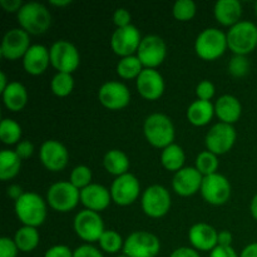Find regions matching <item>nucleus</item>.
<instances>
[{
    "label": "nucleus",
    "instance_id": "obj_56",
    "mask_svg": "<svg viewBox=\"0 0 257 257\" xmlns=\"http://www.w3.org/2000/svg\"><path fill=\"white\" fill-rule=\"evenodd\" d=\"M118 257H128V256H125V255H122V256H118Z\"/></svg>",
    "mask_w": 257,
    "mask_h": 257
},
{
    "label": "nucleus",
    "instance_id": "obj_24",
    "mask_svg": "<svg viewBox=\"0 0 257 257\" xmlns=\"http://www.w3.org/2000/svg\"><path fill=\"white\" fill-rule=\"evenodd\" d=\"M215 113L221 122L232 124L237 122L242 113V105L240 100L231 94H225L217 99L215 104Z\"/></svg>",
    "mask_w": 257,
    "mask_h": 257
},
{
    "label": "nucleus",
    "instance_id": "obj_47",
    "mask_svg": "<svg viewBox=\"0 0 257 257\" xmlns=\"http://www.w3.org/2000/svg\"><path fill=\"white\" fill-rule=\"evenodd\" d=\"M0 5L4 8V10L7 12H19L22 9L23 4L22 0H0Z\"/></svg>",
    "mask_w": 257,
    "mask_h": 257
},
{
    "label": "nucleus",
    "instance_id": "obj_26",
    "mask_svg": "<svg viewBox=\"0 0 257 257\" xmlns=\"http://www.w3.org/2000/svg\"><path fill=\"white\" fill-rule=\"evenodd\" d=\"M5 107L12 112H19L28 102V92L19 82H10L7 89L2 93Z\"/></svg>",
    "mask_w": 257,
    "mask_h": 257
},
{
    "label": "nucleus",
    "instance_id": "obj_12",
    "mask_svg": "<svg viewBox=\"0 0 257 257\" xmlns=\"http://www.w3.org/2000/svg\"><path fill=\"white\" fill-rule=\"evenodd\" d=\"M236 141V131L232 124L216 123L206 135V147L213 155H225L233 147Z\"/></svg>",
    "mask_w": 257,
    "mask_h": 257
},
{
    "label": "nucleus",
    "instance_id": "obj_32",
    "mask_svg": "<svg viewBox=\"0 0 257 257\" xmlns=\"http://www.w3.org/2000/svg\"><path fill=\"white\" fill-rule=\"evenodd\" d=\"M142 70L143 64L141 63L140 58L136 55L122 58L117 64V74L123 79H133V78L137 79Z\"/></svg>",
    "mask_w": 257,
    "mask_h": 257
},
{
    "label": "nucleus",
    "instance_id": "obj_20",
    "mask_svg": "<svg viewBox=\"0 0 257 257\" xmlns=\"http://www.w3.org/2000/svg\"><path fill=\"white\" fill-rule=\"evenodd\" d=\"M203 176L197 171V168L185 167L176 172L172 180V187L177 195L182 197L195 195L201 190Z\"/></svg>",
    "mask_w": 257,
    "mask_h": 257
},
{
    "label": "nucleus",
    "instance_id": "obj_6",
    "mask_svg": "<svg viewBox=\"0 0 257 257\" xmlns=\"http://www.w3.org/2000/svg\"><path fill=\"white\" fill-rule=\"evenodd\" d=\"M47 201L53 210L58 212H69L80 201V190L67 181H60L49 187Z\"/></svg>",
    "mask_w": 257,
    "mask_h": 257
},
{
    "label": "nucleus",
    "instance_id": "obj_8",
    "mask_svg": "<svg viewBox=\"0 0 257 257\" xmlns=\"http://www.w3.org/2000/svg\"><path fill=\"white\" fill-rule=\"evenodd\" d=\"M50 64L58 70V73L72 74L78 68L80 62L79 52L68 40H58L50 47Z\"/></svg>",
    "mask_w": 257,
    "mask_h": 257
},
{
    "label": "nucleus",
    "instance_id": "obj_22",
    "mask_svg": "<svg viewBox=\"0 0 257 257\" xmlns=\"http://www.w3.org/2000/svg\"><path fill=\"white\" fill-rule=\"evenodd\" d=\"M112 196L110 191L104 186L98 183H90L85 188L80 190V201L90 211H103L109 206Z\"/></svg>",
    "mask_w": 257,
    "mask_h": 257
},
{
    "label": "nucleus",
    "instance_id": "obj_52",
    "mask_svg": "<svg viewBox=\"0 0 257 257\" xmlns=\"http://www.w3.org/2000/svg\"><path fill=\"white\" fill-rule=\"evenodd\" d=\"M250 211H251V215H252V217L257 221V195H255V197H253L252 201H251Z\"/></svg>",
    "mask_w": 257,
    "mask_h": 257
},
{
    "label": "nucleus",
    "instance_id": "obj_48",
    "mask_svg": "<svg viewBox=\"0 0 257 257\" xmlns=\"http://www.w3.org/2000/svg\"><path fill=\"white\" fill-rule=\"evenodd\" d=\"M170 257H201L200 253L191 247H180L173 251Z\"/></svg>",
    "mask_w": 257,
    "mask_h": 257
},
{
    "label": "nucleus",
    "instance_id": "obj_55",
    "mask_svg": "<svg viewBox=\"0 0 257 257\" xmlns=\"http://www.w3.org/2000/svg\"><path fill=\"white\" fill-rule=\"evenodd\" d=\"M255 12H256V15H257V2H256V4H255Z\"/></svg>",
    "mask_w": 257,
    "mask_h": 257
},
{
    "label": "nucleus",
    "instance_id": "obj_31",
    "mask_svg": "<svg viewBox=\"0 0 257 257\" xmlns=\"http://www.w3.org/2000/svg\"><path fill=\"white\" fill-rule=\"evenodd\" d=\"M39 240L40 237L38 230L35 227H30V226H23L22 228H19L14 237L15 243L22 252H30L34 250L39 243Z\"/></svg>",
    "mask_w": 257,
    "mask_h": 257
},
{
    "label": "nucleus",
    "instance_id": "obj_54",
    "mask_svg": "<svg viewBox=\"0 0 257 257\" xmlns=\"http://www.w3.org/2000/svg\"><path fill=\"white\" fill-rule=\"evenodd\" d=\"M49 3L52 5H55V7H67L72 2L70 0H49Z\"/></svg>",
    "mask_w": 257,
    "mask_h": 257
},
{
    "label": "nucleus",
    "instance_id": "obj_1",
    "mask_svg": "<svg viewBox=\"0 0 257 257\" xmlns=\"http://www.w3.org/2000/svg\"><path fill=\"white\" fill-rule=\"evenodd\" d=\"M18 23L28 34L39 35L47 32L52 24V17L47 8L40 3H27L17 13Z\"/></svg>",
    "mask_w": 257,
    "mask_h": 257
},
{
    "label": "nucleus",
    "instance_id": "obj_4",
    "mask_svg": "<svg viewBox=\"0 0 257 257\" xmlns=\"http://www.w3.org/2000/svg\"><path fill=\"white\" fill-rule=\"evenodd\" d=\"M227 37V47L236 55H246L257 47V27L252 22L241 20L230 28Z\"/></svg>",
    "mask_w": 257,
    "mask_h": 257
},
{
    "label": "nucleus",
    "instance_id": "obj_3",
    "mask_svg": "<svg viewBox=\"0 0 257 257\" xmlns=\"http://www.w3.org/2000/svg\"><path fill=\"white\" fill-rule=\"evenodd\" d=\"M15 213L24 226L35 227L43 225L47 217V206L44 200L34 192H25L15 201Z\"/></svg>",
    "mask_w": 257,
    "mask_h": 257
},
{
    "label": "nucleus",
    "instance_id": "obj_46",
    "mask_svg": "<svg viewBox=\"0 0 257 257\" xmlns=\"http://www.w3.org/2000/svg\"><path fill=\"white\" fill-rule=\"evenodd\" d=\"M210 257H240L231 246H216L211 251Z\"/></svg>",
    "mask_w": 257,
    "mask_h": 257
},
{
    "label": "nucleus",
    "instance_id": "obj_41",
    "mask_svg": "<svg viewBox=\"0 0 257 257\" xmlns=\"http://www.w3.org/2000/svg\"><path fill=\"white\" fill-rule=\"evenodd\" d=\"M196 94H197L198 99L210 100L215 95V85L210 80H202L201 83H198L197 88H196Z\"/></svg>",
    "mask_w": 257,
    "mask_h": 257
},
{
    "label": "nucleus",
    "instance_id": "obj_2",
    "mask_svg": "<svg viewBox=\"0 0 257 257\" xmlns=\"http://www.w3.org/2000/svg\"><path fill=\"white\" fill-rule=\"evenodd\" d=\"M145 136L148 142L157 148H166L175 140V127L170 117L162 113L148 115L143 125Z\"/></svg>",
    "mask_w": 257,
    "mask_h": 257
},
{
    "label": "nucleus",
    "instance_id": "obj_44",
    "mask_svg": "<svg viewBox=\"0 0 257 257\" xmlns=\"http://www.w3.org/2000/svg\"><path fill=\"white\" fill-rule=\"evenodd\" d=\"M44 257H73V251L65 245H57L50 247Z\"/></svg>",
    "mask_w": 257,
    "mask_h": 257
},
{
    "label": "nucleus",
    "instance_id": "obj_15",
    "mask_svg": "<svg viewBox=\"0 0 257 257\" xmlns=\"http://www.w3.org/2000/svg\"><path fill=\"white\" fill-rule=\"evenodd\" d=\"M142 38L140 30L135 25H128L124 28H117L110 38V47L113 52L122 58L133 55L140 48Z\"/></svg>",
    "mask_w": 257,
    "mask_h": 257
},
{
    "label": "nucleus",
    "instance_id": "obj_40",
    "mask_svg": "<svg viewBox=\"0 0 257 257\" xmlns=\"http://www.w3.org/2000/svg\"><path fill=\"white\" fill-rule=\"evenodd\" d=\"M17 243L9 237L0 238V257H17L18 256Z\"/></svg>",
    "mask_w": 257,
    "mask_h": 257
},
{
    "label": "nucleus",
    "instance_id": "obj_9",
    "mask_svg": "<svg viewBox=\"0 0 257 257\" xmlns=\"http://www.w3.org/2000/svg\"><path fill=\"white\" fill-rule=\"evenodd\" d=\"M142 208L152 218L163 217L171 208V195L160 185L150 186L142 195Z\"/></svg>",
    "mask_w": 257,
    "mask_h": 257
},
{
    "label": "nucleus",
    "instance_id": "obj_42",
    "mask_svg": "<svg viewBox=\"0 0 257 257\" xmlns=\"http://www.w3.org/2000/svg\"><path fill=\"white\" fill-rule=\"evenodd\" d=\"M131 19H132L131 13L124 8H119L113 14V22L118 28H124L131 25Z\"/></svg>",
    "mask_w": 257,
    "mask_h": 257
},
{
    "label": "nucleus",
    "instance_id": "obj_10",
    "mask_svg": "<svg viewBox=\"0 0 257 257\" xmlns=\"http://www.w3.org/2000/svg\"><path fill=\"white\" fill-rule=\"evenodd\" d=\"M74 231L82 240L87 242L99 241L104 232V223L98 212L90 210H83L74 217Z\"/></svg>",
    "mask_w": 257,
    "mask_h": 257
},
{
    "label": "nucleus",
    "instance_id": "obj_13",
    "mask_svg": "<svg viewBox=\"0 0 257 257\" xmlns=\"http://www.w3.org/2000/svg\"><path fill=\"white\" fill-rule=\"evenodd\" d=\"M167 54V47L165 40L158 35H147L142 38L140 48L137 50V57L140 58L143 67L155 69L161 65Z\"/></svg>",
    "mask_w": 257,
    "mask_h": 257
},
{
    "label": "nucleus",
    "instance_id": "obj_14",
    "mask_svg": "<svg viewBox=\"0 0 257 257\" xmlns=\"http://www.w3.org/2000/svg\"><path fill=\"white\" fill-rule=\"evenodd\" d=\"M141 192L140 181L132 173H125L115 178L110 187L112 201L118 206L132 205Z\"/></svg>",
    "mask_w": 257,
    "mask_h": 257
},
{
    "label": "nucleus",
    "instance_id": "obj_39",
    "mask_svg": "<svg viewBox=\"0 0 257 257\" xmlns=\"http://www.w3.org/2000/svg\"><path fill=\"white\" fill-rule=\"evenodd\" d=\"M250 70V62L246 55H235L228 63V72L233 77H245Z\"/></svg>",
    "mask_w": 257,
    "mask_h": 257
},
{
    "label": "nucleus",
    "instance_id": "obj_51",
    "mask_svg": "<svg viewBox=\"0 0 257 257\" xmlns=\"http://www.w3.org/2000/svg\"><path fill=\"white\" fill-rule=\"evenodd\" d=\"M240 257H257V242L246 246L241 252Z\"/></svg>",
    "mask_w": 257,
    "mask_h": 257
},
{
    "label": "nucleus",
    "instance_id": "obj_5",
    "mask_svg": "<svg viewBox=\"0 0 257 257\" xmlns=\"http://www.w3.org/2000/svg\"><path fill=\"white\" fill-rule=\"evenodd\" d=\"M227 48V37L216 28H207L198 34L195 43V50L205 60H215L225 53Z\"/></svg>",
    "mask_w": 257,
    "mask_h": 257
},
{
    "label": "nucleus",
    "instance_id": "obj_28",
    "mask_svg": "<svg viewBox=\"0 0 257 257\" xmlns=\"http://www.w3.org/2000/svg\"><path fill=\"white\" fill-rule=\"evenodd\" d=\"M103 165L110 175L119 177V176L128 173L130 160H128L127 155L122 151L112 150L105 153L104 158H103Z\"/></svg>",
    "mask_w": 257,
    "mask_h": 257
},
{
    "label": "nucleus",
    "instance_id": "obj_19",
    "mask_svg": "<svg viewBox=\"0 0 257 257\" xmlns=\"http://www.w3.org/2000/svg\"><path fill=\"white\" fill-rule=\"evenodd\" d=\"M137 90L145 99L156 100L165 92V80L160 72L145 68L137 78Z\"/></svg>",
    "mask_w": 257,
    "mask_h": 257
},
{
    "label": "nucleus",
    "instance_id": "obj_35",
    "mask_svg": "<svg viewBox=\"0 0 257 257\" xmlns=\"http://www.w3.org/2000/svg\"><path fill=\"white\" fill-rule=\"evenodd\" d=\"M196 168L203 177L213 175L218 168L217 156L213 155L210 151H203L196 158Z\"/></svg>",
    "mask_w": 257,
    "mask_h": 257
},
{
    "label": "nucleus",
    "instance_id": "obj_34",
    "mask_svg": "<svg viewBox=\"0 0 257 257\" xmlns=\"http://www.w3.org/2000/svg\"><path fill=\"white\" fill-rule=\"evenodd\" d=\"M22 137V127L15 120L5 118L0 123V138L5 145H14Z\"/></svg>",
    "mask_w": 257,
    "mask_h": 257
},
{
    "label": "nucleus",
    "instance_id": "obj_11",
    "mask_svg": "<svg viewBox=\"0 0 257 257\" xmlns=\"http://www.w3.org/2000/svg\"><path fill=\"white\" fill-rule=\"evenodd\" d=\"M201 195L211 205H225L231 197V185L227 178L220 173L205 176L201 186Z\"/></svg>",
    "mask_w": 257,
    "mask_h": 257
},
{
    "label": "nucleus",
    "instance_id": "obj_25",
    "mask_svg": "<svg viewBox=\"0 0 257 257\" xmlns=\"http://www.w3.org/2000/svg\"><path fill=\"white\" fill-rule=\"evenodd\" d=\"M242 7L238 0H218L215 4V18L225 27H233L241 22Z\"/></svg>",
    "mask_w": 257,
    "mask_h": 257
},
{
    "label": "nucleus",
    "instance_id": "obj_45",
    "mask_svg": "<svg viewBox=\"0 0 257 257\" xmlns=\"http://www.w3.org/2000/svg\"><path fill=\"white\" fill-rule=\"evenodd\" d=\"M33 151H34V146L29 141H23V142L18 143L15 152L22 160H25V158H29L33 155Z\"/></svg>",
    "mask_w": 257,
    "mask_h": 257
},
{
    "label": "nucleus",
    "instance_id": "obj_27",
    "mask_svg": "<svg viewBox=\"0 0 257 257\" xmlns=\"http://www.w3.org/2000/svg\"><path fill=\"white\" fill-rule=\"evenodd\" d=\"M215 114V105L210 100L197 99L187 109V119L196 127L206 125Z\"/></svg>",
    "mask_w": 257,
    "mask_h": 257
},
{
    "label": "nucleus",
    "instance_id": "obj_16",
    "mask_svg": "<svg viewBox=\"0 0 257 257\" xmlns=\"http://www.w3.org/2000/svg\"><path fill=\"white\" fill-rule=\"evenodd\" d=\"M98 99L110 110L122 109L130 104L131 92L127 85L120 82H107L99 88Z\"/></svg>",
    "mask_w": 257,
    "mask_h": 257
},
{
    "label": "nucleus",
    "instance_id": "obj_38",
    "mask_svg": "<svg viewBox=\"0 0 257 257\" xmlns=\"http://www.w3.org/2000/svg\"><path fill=\"white\" fill-rule=\"evenodd\" d=\"M196 14V4L192 0H178L173 5V17L181 22L191 20Z\"/></svg>",
    "mask_w": 257,
    "mask_h": 257
},
{
    "label": "nucleus",
    "instance_id": "obj_50",
    "mask_svg": "<svg viewBox=\"0 0 257 257\" xmlns=\"http://www.w3.org/2000/svg\"><path fill=\"white\" fill-rule=\"evenodd\" d=\"M7 193L10 198H13V200H15V201L19 200V198L24 195V192H23V188L18 185L9 186L7 190Z\"/></svg>",
    "mask_w": 257,
    "mask_h": 257
},
{
    "label": "nucleus",
    "instance_id": "obj_21",
    "mask_svg": "<svg viewBox=\"0 0 257 257\" xmlns=\"http://www.w3.org/2000/svg\"><path fill=\"white\" fill-rule=\"evenodd\" d=\"M188 240L195 250L212 251L218 245V232L207 223H196L188 231Z\"/></svg>",
    "mask_w": 257,
    "mask_h": 257
},
{
    "label": "nucleus",
    "instance_id": "obj_37",
    "mask_svg": "<svg viewBox=\"0 0 257 257\" xmlns=\"http://www.w3.org/2000/svg\"><path fill=\"white\" fill-rule=\"evenodd\" d=\"M90 181H92V171L87 166H77L75 168H73L72 173H70V181L74 187H77L78 190H83L87 186L90 185Z\"/></svg>",
    "mask_w": 257,
    "mask_h": 257
},
{
    "label": "nucleus",
    "instance_id": "obj_18",
    "mask_svg": "<svg viewBox=\"0 0 257 257\" xmlns=\"http://www.w3.org/2000/svg\"><path fill=\"white\" fill-rule=\"evenodd\" d=\"M39 157L43 166L52 172L64 170L68 165L69 153L68 150L60 142L54 140L45 141L39 151Z\"/></svg>",
    "mask_w": 257,
    "mask_h": 257
},
{
    "label": "nucleus",
    "instance_id": "obj_17",
    "mask_svg": "<svg viewBox=\"0 0 257 257\" xmlns=\"http://www.w3.org/2000/svg\"><path fill=\"white\" fill-rule=\"evenodd\" d=\"M30 47L32 45H30L29 34L24 29L14 28L7 32V34L3 38L0 53L5 59L17 60L24 57Z\"/></svg>",
    "mask_w": 257,
    "mask_h": 257
},
{
    "label": "nucleus",
    "instance_id": "obj_33",
    "mask_svg": "<svg viewBox=\"0 0 257 257\" xmlns=\"http://www.w3.org/2000/svg\"><path fill=\"white\" fill-rule=\"evenodd\" d=\"M52 92L58 97H67L74 88V79L69 73H57L50 83Z\"/></svg>",
    "mask_w": 257,
    "mask_h": 257
},
{
    "label": "nucleus",
    "instance_id": "obj_36",
    "mask_svg": "<svg viewBox=\"0 0 257 257\" xmlns=\"http://www.w3.org/2000/svg\"><path fill=\"white\" fill-rule=\"evenodd\" d=\"M98 242H99L100 248L108 253L118 252V251H119L120 248H123V246H124L122 236L113 230L104 231L103 235L100 236Z\"/></svg>",
    "mask_w": 257,
    "mask_h": 257
},
{
    "label": "nucleus",
    "instance_id": "obj_7",
    "mask_svg": "<svg viewBox=\"0 0 257 257\" xmlns=\"http://www.w3.org/2000/svg\"><path fill=\"white\" fill-rule=\"evenodd\" d=\"M161 250L158 237L147 231H136L124 241L123 252L128 257H156Z\"/></svg>",
    "mask_w": 257,
    "mask_h": 257
},
{
    "label": "nucleus",
    "instance_id": "obj_30",
    "mask_svg": "<svg viewBox=\"0 0 257 257\" xmlns=\"http://www.w3.org/2000/svg\"><path fill=\"white\" fill-rule=\"evenodd\" d=\"M185 160L186 156L182 147L176 145V143H172L168 147L163 148L162 153H161V163L168 171L178 172L180 170H182Z\"/></svg>",
    "mask_w": 257,
    "mask_h": 257
},
{
    "label": "nucleus",
    "instance_id": "obj_23",
    "mask_svg": "<svg viewBox=\"0 0 257 257\" xmlns=\"http://www.w3.org/2000/svg\"><path fill=\"white\" fill-rule=\"evenodd\" d=\"M50 63L49 49L42 44H34L23 57V67L32 75H39L47 70Z\"/></svg>",
    "mask_w": 257,
    "mask_h": 257
},
{
    "label": "nucleus",
    "instance_id": "obj_49",
    "mask_svg": "<svg viewBox=\"0 0 257 257\" xmlns=\"http://www.w3.org/2000/svg\"><path fill=\"white\" fill-rule=\"evenodd\" d=\"M232 242V235L230 231L223 230L218 232V246H231Z\"/></svg>",
    "mask_w": 257,
    "mask_h": 257
},
{
    "label": "nucleus",
    "instance_id": "obj_29",
    "mask_svg": "<svg viewBox=\"0 0 257 257\" xmlns=\"http://www.w3.org/2000/svg\"><path fill=\"white\" fill-rule=\"evenodd\" d=\"M22 167V158L15 151L4 150L0 153V178L8 181L14 178Z\"/></svg>",
    "mask_w": 257,
    "mask_h": 257
},
{
    "label": "nucleus",
    "instance_id": "obj_43",
    "mask_svg": "<svg viewBox=\"0 0 257 257\" xmlns=\"http://www.w3.org/2000/svg\"><path fill=\"white\" fill-rule=\"evenodd\" d=\"M73 257H103V255L94 246L82 245L73 251Z\"/></svg>",
    "mask_w": 257,
    "mask_h": 257
},
{
    "label": "nucleus",
    "instance_id": "obj_53",
    "mask_svg": "<svg viewBox=\"0 0 257 257\" xmlns=\"http://www.w3.org/2000/svg\"><path fill=\"white\" fill-rule=\"evenodd\" d=\"M8 85H9V83L7 82V75L4 72H0V92H4Z\"/></svg>",
    "mask_w": 257,
    "mask_h": 257
}]
</instances>
